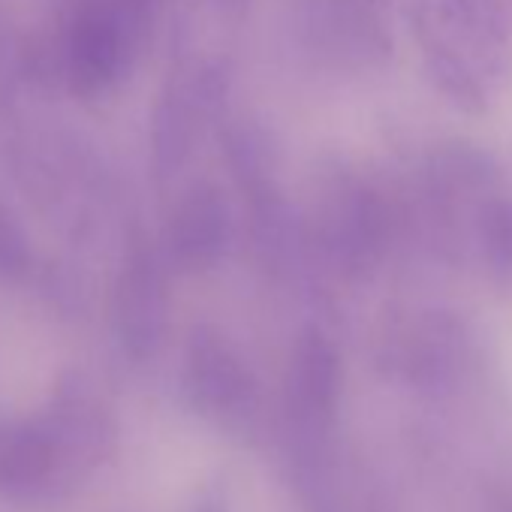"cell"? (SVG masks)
I'll return each instance as SVG.
<instances>
[{
  "instance_id": "cell-1",
  "label": "cell",
  "mask_w": 512,
  "mask_h": 512,
  "mask_svg": "<svg viewBox=\"0 0 512 512\" xmlns=\"http://www.w3.org/2000/svg\"><path fill=\"white\" fill-rule=\"evenodd\" d=\"M410 25L443 100L464 115H485L512 79L500 0H410Z\"/></svg>"
},
{
  "instance_id": "cell-2",
  "label": "cell",
  "mask_w": 512,
  "mask_h": 512,
  "mask_svg": "<svg viewBox=\"0 0 512 512\" xmlns=\"http://www.w3.org/2000/svg\"><path fill=\"white\" fill-rule=\"evenodd\" d=\"M392 205L359 175L332 178L314 205V241L344 275H368L392 244Z\"/></svg>"
},
{
  "instance_id": "cell-3",
  "label": "cell",
  "mask_w": 512,
  "mask_h": 512,
  "mask_svg": "<svg viewBox=\"0 0 512 512\" xmlns=\"http://www.w3.org/2000/svg\"><path fill=\"white\" fill-rule=\"evenodd\" d=\"M184 392L193 410L214 425L241 428L260 410V386L238 353L217 329H196L187 347Z\"/></svg>"
},
{
  "instance_id": "cell-4",
  "label": "cell",
  "mask_w": 512,
  "mask_h": 512,
  "mask_svg": "<svg viewBox=\"0 0 512 512\" xmlns=\"http://www.w3.org/2000/svg\"><path fill=\"white\" fill-rule=\"evenodd\" d=\"M223 145L235 187L250 205L260 244L284 250L293 235V211L278 178V154L269 133L247 118H232L223 133Z\"/></svg>"
},
{
  "instance_id": "cell-5",
  "label": "cell",
  "mask_w": 512,
  "mask_h": 512,
  "mask_svg": "<svg viewBox=\"0 0 512 512\" xmlns=\"http://www.w3.org/2000/svg\"><path fill=\"white\" fill-rule=\"evenodd\" d=\"M79 485L46 422L0 425V497L19 506H58Z\"/></svg>"
},
{
  "instance_id": "cell-6",
  "label": "cell",
  "mask_w": 512,
  "mask_h": 512,
  "mask_svg": "<svg viewBox=\"0 0 512 512\" xmlns=\"http://www.w3.org/2000/svg\"><path fill=\"white\" fill-rule=\"evenodd\" d=\"M308 31L341 67L374 70L392 61L389 0H308Z\"/></svg>"
},
{
  "instance_id": "cell-7",
  "label": "cell",
  "mask_w": 512,
  "mask_h": 512,
  "mask_svg": "<svg viewBox=\"0 0 512 512\" xmlns=\"http://www.w3.org/2000/svg\"><path fill=\"white\" fill-rule=\"evenodd\" d=\"M341 356L338 347L332 344V338L317 329L308 326L290 353V365H287V416L290 425H296L302 434H323L338 410V398H341Z\"/></svg>"
},
{
  "instance_id": "cell-8",
  "label": "cell",
  "mask_w": 512,
  "mask_h": 512,
  "mask_svg": "<svg viewBox=\"0 0 512 512\" xmlns=\"http://www.w3.org/2000/svg\"><path fill=\"white\" fill-rule=\"evenodd\" d=\"M238 223L229 196L217 184H199L187 193L175 217V256L187 272L217 269L235 250Z\"/></svg>"
},
{
  "instance_id": "cell-9",
  "label": "cell",
  "mask_w": 512,
  "mask_h": 512,
  "mask_svg": "<svg viewBox=\"0 0 512 512\" xmlns=\"http://www.w3.org/2000/svg\"><path fill=\"white\" fill-rule=\"evenodd\" d=\"M43 422L79 482H85L109 461L115 446V428L106 410L97 407L94 401L79 395H64L49 413V419Z\"/></svg>"
},
{
  "instance_id": "cell-10",
  "label": "cell",
  "mask_w": 512,
  "mask_h": 512,
  "mask_svg": "<svg viewBox=\"0 0 512 512\" xmlns=\"http://www.w3.org/2000/svg\"><path fill=\"white\" fill-rule=\"evenodd\" d=\"M464 229L485 278L500 290H512V196L500 190L482 196L467 214Z\"/></svg>"
},
{
  "instance_id": "cell-11",
  "label": "cell",
  "mask_w": 512,
  "mask_h": 512,
  "mask_svg": "<svg viewBox=\"0 0 512 512\" xmlns=\"http://www.w3.org/2000/svg\"><path fill=\"white\" fill-rule=\"evenodd\" d=\"M247 4L250 0H217V7H223L232 19H241L247 13Z\"/></svg>"
}]
</instances>
